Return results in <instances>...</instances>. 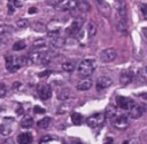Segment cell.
I'll list each match as a JSON object with an SVG mask.
<instances>
[{"label": "cell", "instance_id": "obj_5", "mask_svg": "<svg viewBox=\"0 0 147 144\" xmlns=\"http://www.w3.org/2000/svg\"><path fill=\"white\" fill-rule=\"evenodd\" d=\"M116 57H117V51L115 48H106L99 55V58L102 63H110Z\"/></svg>", "mask_w": 147, "mask_h": 144}, {"label": "cell", "instance_id": "obj_41", "mask_svg": "<svg viewBox=\"0 0 147 144\" xmlns=\"http://www.w3.org/2000/svg\"><path fill=\"white\" fill-rule=\"evenodd\" d=\"M63 0H47V2L49 3V5H52V6H56V5H59L60 2H62Z\"/></svg>", "mask_w": 147, "mask_h": 144}, {"label": "cell", "instance_id": "obj_26", "mask_svg": "<svg viewBox=\"0 0 147 144\" xmlns=\"http://www.w3.org/2000/svg\"><path fill=\"white\" fill-rule=\"evenodd\" d=\"M31 27H32L36 32H45V31L47 30L46 25H45L44 23H41V22H33V23L31 24Z\"/></svg>", "mask_w": 147, "mask_h": 144}, {"label": "cell", "instance_id": "obj_51", "mask_svg": "<svg viewBox=\"0 0 147 144\" xmlns=\"http://www.w3.org/2000/svg\"><path fill=\"white\" fill-rule=\"evenodd\" d=\"M146 72H147V66H146Z\"/></svg>", "mask_w": 147, "mask_h": 144}, {"label": "cell", "instance_id": "obj_6", "mask_svg": "<svg viewBox=\"0 0 147 144\" xmlns=\"http://www.w3.org/2000/svg\"><path fill=\"white\" fill-rule=\"evenodd\" d=\"M105 119H106L105 113H102V112H98V113H94V114L90 115V117L87 118L86 122H87V125H88L90 127L95 128V127H99L100 125H102L103 121H105Z\"/></svg>", "mask_w": 147, "mask_h": 144}, {"label": "cell", "instance_id": "obj_48", "mask_svg": "<svg viewBox=\"0 0 147 144\" xmlns=\"http://www.w3.org/2000/svg\"><path fill=\"white\" fill-rule=\"evenodd\" d=\"M8 9H9V14H11V13L15 10V7H13L11 5H9V3H8Z\"/></svg>", "mask_w": 147, "mask_h": 144}, {"label": "cell", "instance_id": "obj_4", "mask_svg": "<svg viewBox=\"0 0 147 144\" xmlns=\"http://www.w3.org/2000/svg\"><path fill=\"white\" fill-rule=\"evenodd\" d=\"M111 123L115 128L119 129V130H124L129 127L130 125V121H129V118L125 115V114H117L113 120H111Z\"/></svg>", "mask_w": 147, "mask_h": 144}, {"label": "cell", "instance_id": "obj_37", "mask_svg": "<svg viewBox=\"0 0 147 144\" xmlns=\"http://www.w3.org/2000/svg\"><path fill=\"white\" fill-rule=\"evenodd\" d=\"M122 144H140V143H139V141L137 138H130V139L124 141Z\"/></svg>", "mask_w": 147, "mask_h": 144}, {"label": "cell", "instance_id": "obj_20", "mask_svg": "<svg viewBox=\"0 0 147 144\" xmlns=\"http://www.w3.org/2000/svg\"><path fill=\"white\" fill-rule=\"evenodd\" d=\"M17 142L20 144H30L32 142V135L30 133H22L17 136Z\"/></svg>", "mask_w": 147, "mask_h": 144}, {"label": "cell", "instance_id": "obj_39", "mask_svg": "<svg viewBox=\"0 0 147 144\" xmlns=\"http://www.w3.org/2000/svg\"><path fill=\"white\" fill-rule=\"evenodd\" d=\"M52 139V137L49 136V135H45L41 139H40V144H45V143H47V142H49Z\"/></svg>", "mask_w": 147, "mask_h": 144}, {"label": "cell", "instance_id": "obj_3", "mask_svg": "<svg viewBox=\"0 0 147 144\" xmlns=\"http://www.w3.org/2000/svg\"><path fill=\"white\" fill-rule=\"evenodd\" d=\"M115 7L117 11V19L122 22H127V11H126V3L125 0H114Z\"/></svg>", "mask_w": 147, "mask_h": 144}, {"label": "cell", "instance_id": "obj_15", "mask_svg": "<svg viewBox=\"0 0 147 144\" xmlns=\"http://www.w3.org/2000/svg\"><path fill=\"white\" fill-rule=\"evenodd\" d=\"M93 1L95 2V5H96L99 11H100L103 16H106V17H109V16H110L111 8H110L109 3H108L106 0H93Z\"/></svg>", "mask_w": 147, "mask_h": 144}, {"label": "cell", "instance_id": "obj_45", "mask_svg": "<svg viewBox=\"0 0 147 144\" xmlns=\"http://www.w3.org/2000/svg\"><path fill=\"white\" fill-rule=\"evenodd\" d=\"M139 97H141L142 99H146L147 101V93H141V94H138Z\"/></svg>", "mask_w": 147, "mask_h": 144}, {"label": "cell", "instance_id": "obj_34", "mask_svg": "<svg viewBox=\"0 0 147 144\" xmlns=\"http://www.w3.org/2000/svg\"><path fill=\"white\" fill-rule=\"evenodd\" d=\"M29 25H30V22H29L28 19H25V18H21V19H18V21L16 22V26L20 27V29H25V27H28Z\"/></svg>", "mask_w": 147, "mask_h": 144}, {"label": "cell", "instance_id": "obj_12", "mask_svg": "<svg viewBox=\"0 0 147 144\" xmlns=\"http://www.w3.org/2000/svg\"><path fill=\"white\" fill-rule=\"evenodd\" d=\"M116 102H117V105H118L119 109L126 110V111L131 110L133 107V105L136 104L133 102V99H131L130 97H124V96H118L117 99H116Z\"/></svg>", "mask_w": 147, "mask_h": 144}, {"label": "cell", "instance_id": "obj_11", "mask_svg": "<svg viewBox=\"0 0 147 144\" xmlns=\"http://www.w3.org/2000/svg\"><path fill=\"white\" fill-rule=\"evenodd\" d=\"M147 110V105L145 104H134L131 110H129V115L131 119H138L140 118Z\"/></svg>", "mask_w": 147, "mask_h": 144}, {"label": "cell", "instance_id": "obj_44", "mask_svg": "<svg viewBox=\"0 0 147 144\" xmlns=\"http://www.w3.org/2000/svg\"><path fill=\"white\" fill-rule=\"evenodd\" d=\"M20 87H21V82L16 81V82H14V83H13V88H14V89H18Z\"/></svg>", "mask_w": 147, "mask_h": 144}, {"label": "cell", "instance_id": "obj_27", "mask_svg": "<svg viewBox=\"0 0 147 144\" xmlns=\"http://www.w3.org/2000/svg\"><path fill=\"white\" fill-rule=\"evenodd\" d=\"M46 45H47L46 40L40 38V39H36V40L32 42V48H33V49H41V48L46 47Z\"/></svg>", "mask_w": 147, "mask_h": 144}, {"label": "cell", "instance_id": "obj_36", "mask_svg": "<svg viewBox=\"0 0 147 144\" xmlns=\"http://www.w3.org/2000/svg\"><path fill=\"white\" fill-rule=\"evenodd\" d=\"M7 95V86L5 83H0V98Z\"/></svg>", "mask_w": 147, "mask_h": 144}, {"label": "cell", "instance_id": "obj_40", "mask_svg": "<svg viewBox=\"0 0 147 144\" xmlns=\"http://www.w3.org/2000/svg\"><path fill=\"white\" fill-rule=\"evenodd\" d=\"M140 10H141V13H142L145 16H147V3H142V5L140 6Z\"/></svg>", "mask_w": 147, "mask_h": 144}, {"label": "cell", "instance_id": "obj_23", "mask_svg": "<svg viewBox=\"0 0 147 144\" xmlns=\"http://www.w3.org/2000/svg\"><path fill=\"white\" fill-rule=\"evenodd\" d=\"M61 67H62V70L64 71V72H72L75 69H76V63L74 62V61H71V59H69V61H65V62H63L62 63V65H61Z\"/></svg>", "mask_w": 147, "mask_h": 144}, {"label": "cell", "instance_id": "obj_14", "mask_svg": "<svg viewBox=\"0 0 147 144\" xmlns=\"http://www.w3.org/2000/svg\"><path fill=\"white\" fill-rule=\"evenodd\" d=\"M113 85V80L110 77H107V75H102V77H99L96 79V83H95V87L98 90H103V89H107L108 87H110Z\"/></svg>", "mask_w": 147, "mask_h": 144}, {"label": "cell", "instance_id": "obj_30", "mask_svg": "<svg viewBox=\"0 0 147 144\" xmlns=\"http://www.w3.org/2000/svg\"><path fill=\"white\" fill-rule=\"evenodd\" d=\"M11 131H13V129H11V127H10L9 125L3 123V125L0 126V135H2V136H8V135L11 134Z\"/></svg>", "mask_w": 147, "mask_h": 144}, {"label": "cell", "instance_id": "obj_22", "mask_svg": "<svg viewBox=\"0 0 147 144\" xmlns=\"http://www.w3.org/2000/svg\"><path fill=\"white\" fill-rule=\"evenodd\" d=\"M96 32H98V27H96L95 23L93 21H90L87 24V37L90 39H92L96 35Z\"/></svg>", "mask_w": 147, "mask_h": 144}, {"label": "cell", "instance_id": "obj_47", "mask_svg": "<svg viewBox=\"0 0 147 144\" xmlns=\"http://www.w3.org/2000/svg\"><path fill=\"white\" fill-rule=\"evenodd\" d=\"M49 73H51V71H48V70H47V71L41 72V73L39 74V77H46V75H47V74H49Z\"/></svg>", "mask_w": 147, "mask_h": 144}, {"label": "cell", "instance_id": "obj_31", "mask_svg": "<svg viewBox=\"0 0 147 144\" xmlns=\"http://www.w3.org/2000/svg\"><path fill=\"white\" fill-rule=\"evenodd\" d=\"M21 126L23 128H31L33 126V119L31 117H25L21 121Z\"/></svg>", "mask_w": 147, "mask_h": 144}, {"label": "cell", "instance_id": "obj_25", "mask_svg": "<svg viewBox=\"0 0 147 144\" xmlns=\"http://www.w3.org/2000/svg\"><path fill=\"white\" fill-rule=\"evenodd\" d=\"M13 31H14V29H13L11 25H8V24H0V35L10 34Z\"/></svg>", "mask_w": 147, "mask_h": 144}, {"label": "cell", "instance_id": "obj_46", "mask_svg": "<svg viewBox=\"0 0 147 144\" xmlns=\"http://www.w3.org/2000/svg\"><path fill=\"white\" fill-rule=\"evenodd\" d=\"M34 13H37V8H36V7L29 8V14H34Z\"/></svg>", "mask_w": 147, "mask_h": 144}, {"label": "cell", "instance_id": "obj_24", "mask_svg": "<svg viewBox=\"0 0 147 144\" xmlns=\"http://www.w3.org/2000/svg\"><path fill=\"white\" fill-rule=\"evenodd\" d=\"M77 8L80 10V13H87L90 9H91V6H90V3L86 1V0H80V1H78V5H77Z\"/></svg>", "mask_w": 147, "mask_h": 144}, {"label": "cell", "instance_id": "obj_19", "mask_svg": "<svg viewBox=\"0 0 147 144\" xmlns=\"http://www.w3.org/2000/svg\"><path fill=\"white\" fill-rule=\"evenodd\" d=\"M49 42L54 48H62L65 45V39L60 35H56V37H52Z\"/></svg>", "mask_w": 147, "mask_h": 144}, {"label": "cell", "instance_id": "obj_50", "mask_svg": "<svg viewBox=\"0 0 147 144\" xmlns=\"http://www.w3.org/2000/svg\"><path fill=\"white\" fill-rule=\"evenodd\" d=\"M142 32H144V34H145V37H146V39H147V29H144Z\"/></svg>", "mask_w": 147, "mask_h": 144}, {"label": "cell", "instance_id": "obj_38", "mask_svg": "<svg viewBox=\"0 0 147 144\" xmlns=\"http://www.w3.org/2000/svg\"><path fill=\"white\" fill-rule=\"evenodd\" d=\"M33 111H34L36 113H45V112H46L44 107H40V106H38V105H36V106L33 107Z\"/></svg>", "mask_w": 147, "mask_h": 144}, {"label": "cell", "instance_id": "obj_49", "mask_svg": "<svg viewBox=\"0 0 147 144\" xmlns=\"http://www.w3.org/2000/svg\"><path fill=\"white\" fill-rule=\"evenodd\" d=\"M71 144H84V143L80 142V141H78V139H74V141L71 142Z\"/></svg>", "mask_w": 147, "mask_h": 144}, {"label": "cell", "instance_id": "obj_2", "mask_svg": "<svg viewBox=\"0 0 147 144\" xmlns=\"http://www.w3.org/2000/svg\"><path fill=\"white\" fill-rule=\"evenodd\" d=\"M96 69V62L93 58H85L78 65V74L83 78H88Z\"/></svg>", "mask_w": 147, "mask_h": 144}, {"label": "cell", "instance_id": "obj_8", "mask_svg": "<svg viewBox=\"0 0 147 144\" xmlns=\"http://www.w3.org/2000/svg\"><path fill=\"white\" fill-rule=\"evenodd\" d=\"M37 93L38 96L42 99V101H47L52 97V88L47 83H40L37 86Z\"/></svg>", "mask_w": 147, "mask_h": 144}, {"label": "cell", "instance_id": "obj_10", "mask_svg": "<svg viewBox=\"0 0 147 144\" xmlns=\"http://www.w3.org/2000/svg\"><path fill=\"white\" fill-rule=\"evenodd\" d=\"M47 27V31H48V35L52 38V37H56L59 35L61 29H62V23L60 21H56V19H53L52 22L48 23V25H46Z\"/></svg>", "mask_w": 147, "mask_h": 144}, {"label": "cell", "instance_id": "obj_33", "mask_svg": "<svg viewBox=\"0 0 147 144\" xmlns=\"http://www.w3.org/2000/svg\"><path fill=\"white\" fill-rule=\"evenodd\" d=\"M71 120L75 125H80L83 122V115L80 113L74 112V113H71Z\"/></svg>", "mask_w": 147, "mask_h": 144}, {"label": "cell", "instance_id": "obj_1", "mask_svg": "<svg viewBox=\"0 0 147 144\" xmlns=\"http://www.w3.org/2000/svg\"><path fill=\"white\" fill-rule=\"evenodd\" d=\"M6 69L9 72H16L22 66L26 65L28 57L26 56H14V55H7L6 58Z\"/></svg>", "mask_w": 147, "mask_h": 144}, {"label": "cell", "instance_id": "obj_17", "mask_svg": "<svg viewBox=\"0 0 147 144\" xmlns=\"http://www.w3.org/2000/svg\"><path fill=\"white\" fill-rule=\"evenodd\" d=\"M57 99L59 101H62V102H65L68 99H70L72 97V93L69 88H61L57 90V95H56Z\"/></svg>", "mask_w": 147, "mask_h": 144}, {"label": "cell", "instance_id": "obj_16", "mask_svg": "<svg viewBox=\"0 0 147 144\" xmlns=\"http://www.w3.org/2000/svg\"><path fill=\"white\" fill-rule=\"evenodd\" d=\"M45 55V50H33L29 54V62L32 64H41L42 57Z\"/></svg>", "mask_w": 147, "mask_h": 144}, {"label": "cell", "instance_id": "obj_43", "mask_svg": "<svg viewBox=\"0 0 147 144\" xmlns=\"http://www.w3.org/2000/svg\"><path fill=\"white\" fill-rule=\"evenodd\" d=\"M103 144H114V139H113L111 137H107Z\"/></svg>", "mask_w": 147, "mask_h": 144}, {"label": "cell", "instance_id": "obj_21", "mask_svg": "<svg viewBox=\"0 0 147 144\" xmlns=\"http://www.w3.org/2000/svg\"><path fill=\"white\" fill-rule=\"evenodd\" d=\"M116 115H117V109L114 105H108L105 111V117L109 120H113Z\"/></svg>", "mask_w": 147, "mask_h": 144}, {"label": "cell", "instance_id": "obj_9", "mask_svg": "<svg viewBox=\"0 0 147 144\" xmlns=\"http://www.w3.org/2000/svg\"><path fill=\"white\" fill-rule=\"evenodd\" d=\"M78 5V0H63L59 5L55 6V9L59 11H70L76 8Z\"/></svg>", "mask_w": 147, "mask_h": 144}, {"label": "cell", "instance_id": "obj_28", "mask_svg": "<svg viewBox=\"0 0 147 144\" xmlns=\"http://www.w3.org/2000/svg\"><path fill=\"white\" fill-rule=\"evenodd\" d=\"M71 104H69V103H63V104H61L59 107H57V110H56V113L57 114H64V113H67L70 109H71Z\"/></svg>", "mask_w": 147, "mask_h": 144}, {"label": "cell", "instance_id": "obj_18", "mask_svg": "<svg viewBox=\"0 0 147 144\" xmlns=\"http://www.w3.org/2000/svg\"><path fill=\"white\" fill-rule=\"evenodd\" d=\"M93 82L91 80V78H83L78 83H77V89L80 91H86L92 87Z\"/></svg>", "mask_w": 147, "mask_h": 144}, {"label": "cell", "instance_id": "obj_42", "mask_svg": "<svg viewBox=\"0 0 147 144\" xmlns=\"http://www.w3.org/2000/svg\"><path fill=\"white\" fill-rule=\"evenodd\" d=\"M1 144H15V142H14V139H11V138H6Z\"/></svg>", "mask_w": 147, "mask_h": 144}, {"label": "cell", "instance_id": "obj_13", "mask_svg": "<svg viewBox=\"0 0 147 144\" xmlns=\"http://www.w3.org/2000/svg\"><path fill=\"white\" fill-rule=\"evenodd\" d=\"M133 79H134V72L130 69H126V70L122 71L121 74H119V82L123 86H126V85L131 83L133 81Z\"/></svg>", "mask_w": 147, "mask_h": 144}, {"label": "cell", "instance_id": "obj_7", "mask_svg": "<svg viewBox=\"0 0 147 144\" xmlns=\"http://www.w3.org/2000/svg\"><path fill=\"white\" fill-rule=\"evenodd\" d=\"M83 23H84V19H83V18H75V19L72 21V23L70 24V26L65 30L67 34H68L69 37H74V35L78 34L79 31L82 30Z\"/></svg>", "mask_w": 147, "mask_h": 144}, {"label": "cell", "instance_id": "obj_32", "mask_svg": "<svg viewBox=\"0 0 147 144\" xmlns=\"http://www.w3.org/2000/svg\"><path fill=\"white\" fill-rule=\"evenodd\" d=\"M25 47H26V42H25L24 40H20V41H16V42L13 45V50L20 51V50H23Z\"/></svg>", "mask_w": 147, "mask_h": 144}, {"label": "cell", "instance_id": "obj_29", "mask_svg": "<svg viewBox=\"0 0 147 144\" xmlns=\"http://www.w3.org/2000/svg\"><path fill=\"white\" fill-rule=\"evenodd\" d=\"M49 123H51V118L49 117H45V118H42L41 120H39L37 122V126L39 128H41V129H46V128H48Z\"/></svg>", "mask_w": 147, "mask_h": 144}, {"label": "cell", "instance_id": "obj_35", "mask_svg": "<svg viewBox=\"0 0 147 144\" xmlns=\"http://www.w3.org/2000/svg\"><path fill=\"white\" fill-rule=\"evenodd\" d=\"M8 2L15 8H21L24 5V0H8Z\"/></svg>", "mask_w": 147, "mask_h": 144}]
</instances>
